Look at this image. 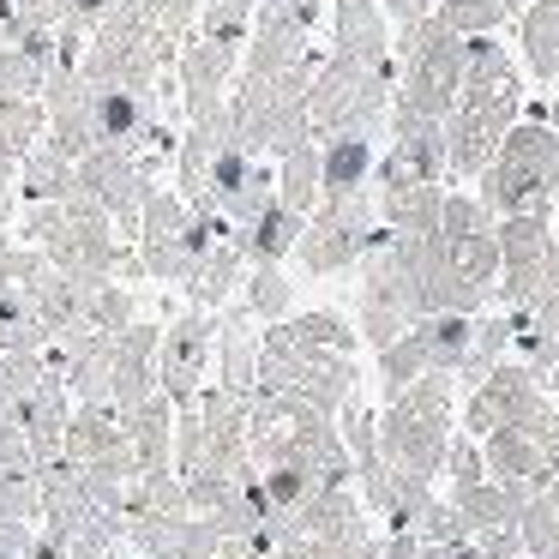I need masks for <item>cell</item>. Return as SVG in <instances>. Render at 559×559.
<instances>
[{
    "label": "cell",
    "mask_w": 559,
    "mask_h": 559,
    "mask_svg": "<svg viewBox=\"0 0 559 559\" xmlns=\"http://www.w3.org/2000/svg\"><path fill=\"white\" fill-rule=\"evenodd\" d=\"M451 415H457V379L451 373H421L403 397H391V409L379 415V457L391 469L415 475V481H433L445 469L451 451Z\"/></svg>",
    "instance_id": "1"
},
{
    "label": "cell",
    "mask_w": 559,
    "mask_h": 559,
    "mask_svg": "<svg viewBox=\"0 0 559 559\" xmlns=\"http://www.w3.org/2000/svg\"><path fill=\"white\" fill-rule=\"evenodd\" d=\"M475 193L493 205V217H554L559 205V127L530 115L506 133L499 157L475 181Z\"/></svg>",
    "instance_id": "2"
},
{
    "label": "cell",
    "mask_w": 559,
    "mask_h": 559,
    "mask_svg": "<svg viewBox=\"0 0 559 559\" xmlns=\"http://www.w3.org/2000/svg\"><path fill=\"white\" fill-rule=\"evenodd\" d=\"M391 103H397V61L391 67H355V61H325L313 67V133L319 139H337V133H391Z\"/></svg>",
    "instance_id": "3"
},
{
    "label": "cell",
    "mask_w": 559,
    "mask_h": 559,
    "mask_svg": "<svg viewBox=\"0 0 559 559\" xmlns=\"http://www.w3.org/2000/svg\"><path fill=\"white\" fill-rule=\"evenodd\" d=\"M373 235H379V193L373 187L343 193V199H319V211L301 229L295 259H301V271H313V277H337V271L361 265Z\"/></svg>",
    "instance_id": "4"
},
{
    "label": "cell",
    "mask_w": 559,
    "mask_h": 559,
    "mask_svg": "<svg viewBox=\"0 0 559 559\" xmlns=\"http://www.w3.org/2000/svg\"><path fill=\"white\" fill-rule=\"evenodd\" d=\"M547 409H554V391H547L523 361H499L493 373L469 391V403H463V433L487 439L493 427H530V433H542Z\"/></svg>",
    "instance_id": "5"
},
{
    "label": "cell",
    "mask_w": 559,
    "mask_h": 559,
    "mask_svg": "<svg viewBox=\"0 0 559 559\" xmlns=\"http://www.w3.org/2000/svg\"><path fill=\"white\" fill-rule=\"evenodd\" d=\"M559 271L554 217H499V307L523 313Z\"/></svg>",
    "instance_id": "6"
},
{
    "label": "cell",
    "mask_w": 559,
    "mask_h": 559,
    "mask_svg": "<svg viewBox=\"0 0 559 559\" xmlns=\"http://www.w3.org/2000/svg\"><path fill=\"white\" fill-rule=\"evenodd\" d=\"M79 193L97 199L115 217V235L121 241H139V223H145V199H151V169L145 157L121 145H97L91 157H79Z\"/></svg>",
    "instance_id": "7"
},
{
    "label": "cell",
    "mask_w": 559,
    "mask_h": 559,
    "mask_svg": "<svg viewBox=\"0 0 559 559\" xmlns=\"http://www.w3.org/2000/svg\"><path fill=\"white\" fill-rule=\"evenodd\" d=\"M211 355H217V313L211 307H187L163 325V349H157V385L175 409L199 403L211 373Z\"/></svg>",
    "instance_id": "8"
},
{
    "label": "cell",
    "mask_w": 559,
    "mask_h": 559,
    "mask_svg": "<svg viewBox=\"0 0 559 559\" xmlns=\"http://www.w3.org/2000/svg\"><path fill=\"white\" fill-rule=\"evenodd\" d=\"M523 121V97H493V103H457L445 115V145H451V181H481L487 163L499 157L506 133Z\"/></svg>",
    "instance_id": "9"
},
{
    "label": "cell",
    "mask_w": 559,
    "mask_h": 559,
    "mask_svg": "<svg viewBox=\"0 0 559 559\" xmlns=\"http://www.w3.org/2000/svg\"><path fill=\"white\" fill-rule=\"evenodd\" d=\"M187 223H193V205H187L175 187H151V199H145V223H139V253H145V271L157 283H175L181 289L187 277H193V265H199V253H193V241H187Z\"/></svg>",
    "instance_id": "10"
},
{
    "label": "cell",
    "mask_w": 559,
    "mask_h": 559,
    "mask_svg": "<svg viewBox=\"0 0 559 559\" xmlns=\"http://www.w3.org/2000/svg\"><path fill=\"white\" fill-rule=\"evenodd\" d=\"M379 193V223L397 235H439V211H445V181H421L397 157H379L373 169Z\"/></svg>",
    "instance_id": "11"
},
{
    "label": "cell",
    "mask_w": 559,
    "mask_h": 559,
    "mask_svg": "<svg viewBox=\"0 0 559 559\" xmlns=\"http://www.w3.org/2000/svg\"><path fill=\"white\" fill-rule=\"evenodd\" d=\"M235 73H241V55L193 31V37L181 43V55H175V85H181L187 121H199V115H217L223 103H229V91H235Z\"/></svg>",
    "instance_id": "12"
},
{
    "label": "cell",
    "mask_w": 559,
    "mask_h": 559,
    "mask_svg": "<svg viewBox=\"0 0 559 559\" xmlns=\"http://www.w3.org/2000/svg\"><path fill=\"white\" fill-rule=\"evenodd\" d=\"M355 67H391V13L379 0H331V49Z\"/></svg>",
    "instance_id": "13"
},
{
    "label": "cell",
    "mask_w": 559,
    "mask_h": 559,
    "mask_svg": "<svg viewBox=\"0 0 559 559\" xmlns=\"http://www.w3.org/2000/svg\"><path fill=\"white\" fill-rule=\"evenodd\" d=\"M235 145V121H229V103H223L217 115H199V121H187L181 145H175V193L193 205V199H205L211 187V169H217V157Z\"/></svg>",
    "instance_id": "14"
},
{
    "label": "cell",
    "mask_w": 559,
    "mask_h": 559,
    "mask_svg": "<svg viewBox=\"0 0 559 559\" xmlns=\"http://www.w3.org/2000/svg\"><path fill=\"white\" fill-rule=\"evenodd\" d=\"M157 349H163V325H145V319H133V325L115 337V373H109V403L115 409H133V403L157 397Z\"/></svg>",
    "instance_id": "15"
},
{
    "label": "cell",
    "mask_w": 559,
    "mask_h": 559,
    "mask_svg": "<svg viewBox=\"0 0 559 559\" xmlns=\"http://www.w3.org/2000/svg\"><path fill=\"white\" fill-rule=\"evenodd\" d=\"M409 175L421 181H451V145H445V121L433 115H415V109H391V151Z\"/></svg>",
    "instance_id": "16"
},
{
    "label": "cell",
    "mask_w": 559,
    "mask_h": 559,
    "mask_svg": "<svg viewBox=\"0 0 559 559\" xmlns=\"http://www.w3.org/2000/svg\"><path fill=\"white\" fill-rule=\"evenodd\" d=\"M259 343H265V331H253V313H247V307L217 313V385L253 397L259 391Z\"/></svg>",
    "instance_id": "17"
},
{
    "label": "cell",
    "mask_w": 559,
    "mask_h": 559,
    "mask_svg": "<svg viewBox=\"0 0 559 559\" xmlns=\"http://www.w3.org/2000/svg\"><path fill=\"white\" fill-rule=\"evenodd\" d=\"M373 169H379V151H373L367 133L319 139V187H325V199H343V193L373 187Z\"/></svg>",
    "instance_id": "18"
},
{
    "label": "cell",
    "mask_w": 559,
    "mask_h": 559,
    "mask_svg": "<svg viewBox=\"0 0 559 559\" xmlns=\"http://www.w3.org/2000/svg\"><path fill=\"white\" fill-rule=\"evenodd\" d=\"M241 277H247V247H241V229H235L229 241H217L205 259H199V271L181 283V295H187V307H211V313H223V301L241 289Z\"/></svg>",
    "instance_id": "19"
},
{
    "label": "cell",
    "mask_w": 559,
    "mask_h": 559,
    "mask_svg": "<svg viewBox=\"0 0 559 559\" xmlns=\"http://www.w3.org/2000/svg\"><path fill=\"white\" fill-rule=\"evenodd\" d=\"M493 97H523V79H518L511 49L499 37H469V55H463V97L457 103H493Z\"/></svg>",
    "instance_id": "20"
},
{
    "label": "cell",
    "mask_w": 559,
    "mask_h": 559,
    "mask_svg": "<svg viewBox=\"0 0 559 559\" xmlns=\"http://www.w3.org/2000/svg\"><path fill=\"white\" fill-rule=\"evenodd\" d=\"M481 451H487V475L493 481H535L542 487L547 475V445H542V433H530V427H493V433L481 439Z\"/></svg>",
    "instance_id": "21"
},
{
    "label": "cell",
    "mask_w": 559,
    "mask_h": 559,
    "mask_svg": "<svg viewBox=\"0 0 559 559\" xmlns=\"http://www.w3.org/2000/svg\"><path fill=\"white\" fill-rule=\"evenodd\" d=\"M121 421H127V439H133L139 469H169L175 463V403L157 391V397L121 409Z\"/></svg>",
    "instance_id": "22"
},
{
    "label": "cell",
    "mask_w": 559,
    "mask_h": 559,
    "mask_svg": "<svg viewBox=\"0 0 559 559\" xmlns=\"http://www.w3.org/2000/svg\"><path fill=\"white\" fill-rule=\"evenodd\" d=\"M127 445V421L115 403H73V421H67V457L73 463H97L109 451Z\"/></svg>",
    "instance_id": "23"
},
{
    "label": "cell",
    "mask_w": 559,
    "mask_h": 559,
    "mask_svg": "<svg viewBox=\"0 0 559 559\" xmlns=\"http://www.w3.org/2000/svg\"><path fill=\"white\" fill-rule=\"evenodd\" d=\"M301 229H307V217L301 211H289L277 199V205H265L253 223L241 229V247H247V265H283V259L301 247Z\"/></svg>",
    "instance_id": "24"
},
{
    "label": "cell",
    "mask_w": 559,
    "mask_h": 559,
    "mask_svg": "<svg viewBox=\"0 0 559 559\" xmlns=\"http://www.w3.org/2000/svg\"><path fill=\"white\" fill-rule=\"evenodd\" d=\"M518 49H523V67H530L542 85L559 79V0H535L518 13Z\"/></svg>",
    "instance_id": "25"
},
{
    "label": "cell",
    "mask_w": 559,
    "mask_h": 559,
    "mask_svg": "<svg viewBox=\"0 0 559 559\" xmlns=\"http://www.w3.org/2000/svg\"><path fill=\"white\" fill-rule=\"evenodd\" d=\"M79 193V163L61 157L55 145H31L19 163V199L43 205V199H73Z\"/></svg>",
    "instance_id": "26"
},
{
    "label": "cell",
    "mask_w": 559,
    "mask_h": 559,
    "mask_svg": "<svg viewBox=\"0 0 559 559\" xmlns=\"http://www.w3.org/2000/svg\"><path fill=\"white\" fill-rule=\"evenodd\" d=\"M415 337H421V355L433 373L457 379L463 355H469V337H475V313H421L415 319Z\"/></svg>",
    "instance_id": "27"
},
{
    "label": "cell",
    "mask_w": 559,
    "mask_h": 559,
    "mask_svg": "<svg viewBox=\"0 0 559 559\" xmlns=\"http://www.w3.org/2000/svg\"><path fill=\"white\" fill-rule=\"evenodd\" d=\"M511 343H518V319L511 313H475V337H469V355H463V367H457V385L475 391L499 361H506Z\"/></svg>",
    "instance_id": "28"
},
{
    "label": "cell",
    "mask_w": 559,
    "mask_h": 559,
    "mask_svg": "<svg viewBox=\"0 0 559 559\" xmlns=\"http://www.w3.org/2000/svg\"><path fill=\"white\" fill-rule=\"evenodd\" d=\"M277 199L289 211H301V217L319 211V199H325V187H319V139H307L289 157H277Z\"/></svg>",
    "instance_id": "29"
},
{
    "label": "cell",
    "mask_w": 559,
    "mask_h": 559,
    "mask_svg": "<svg viewBox=\"0 0 559 559\" xmlns=\"http://www.w3.org/2000/svg\"><path fill=\"white\" fill-rule=\"evenodd\" d=\"M241 307L259 319V325H277V319H289L295 283L283 277V265H247V277H241Z\"/></svg>",
    "instance_id": "30"
},
{
    "label": "cell",
    "mask_w": 559,
    "mask_h": 559,
    "mask_svg": "<svg viewBox=\"0 0 559 559\" xmlns=\"http://www.w3.org/2000/svg\"><path fill=\"white\" fill-rule=\"evenodd\" d=\"M253 19H259V0H205V7H199V37H211V43H223V49L247 55Z\"/></svg>",
    "instance_id": "31"
},
{
    "label": "cell",
    "mask_w": 559,
    "mask_h": 559,
    "mask_svg": "<svg viewBox=\"0 0 559 559\" xmlns=\"http://www.w3.org/2000/svg\"><path fill=\"white\" fill-rule=\"evenodd\" d=\"M421 373H433V367H427L421 337H415V325H409L397 343H385V349H379V391H385V403L403 397V391H409Z\"/></svg>",
    "instance_id": "32"
},
{
    "label": "cell",
    "mask_w": 559,
    "mask_h": 559,
    "mask_svg": "<svg viewBox=\"0 0 559 559\" xmlns=\"http://www.w3.org/2000/svg\"><path fill=\"white\" fill-rule=\"evenodd\" d=\"M283 325L301 343H313V349H337V355H355V343H361V331H349V319L331 313V307H319V313H289Z\"/></svg>",
    "instance_id": "33"
},
{
    "label": "cell",
    "mask_w": 559,
    "mask_h": 559,
    "mask_svg": "<svg viewBox=\"0 0 559 559\" xmlns=\"http://www.w3.org/2000/svg\"><path fill=\"white\" fill-rule=\"evenodd\" d=\"M85 325L121 337V331L133 325V289H127L121 277H97V289H91V301H85Z\"/></svg>",
    "instance_id": "34"
},
{
    "label": "cell",
    "mask_w": 559,
    "mask_h": 559,
    "mask_svg": "<svg viewBox=\"0 0 559 559\" xmlns=\"http://www.w3.org/2000/svg\"><path fill=\"white\" fill-rule=\"evenodd\" d=\"M433 13L445 19L451 31H463V37H493L511 19V0H439Z\"/></svg>",
    "instance_id": "35"
},
{
    "label": "cell",
    "mask_w": 559,
    "mask_h": 559,
    "mask_svg": "<svg viewBox=\"0 0 559 559\" xmlns=\"http://www.w3.org/2000/svg\"><path fill=\"white\" fill-rule=\"evenodd\" d=\"M43 79H49V67L31 61L13 43H0V97H43Z\"/></svg>",
    "instance_id": "36"
},
{
    "label": "cell",
    "mask_w": 559,
    "mask_h": 559,
    "mask_svg": "<svg viewBox=\"0 0 559 559\" xmlns=\"http://www.w3.org/2000/svg\"><path fill=\"white\" fill-rule=\"evenodd\" d=\"M0 523H43L37 475H0Z\"/></svg>",
    "instance_id": "37"
},
{
    "label": "cell",
    "mask_w": 559,
    "mask_h": 559,
    "mask_svg": "<svg viewBox=\"0 0 559 559\" xmlns=\"http://www.w3.org/2000/svg\"><path fill=\"white\" fill-rule=\"evenodd\" d=\"M445 475H451V493L457 487H475V481H487V451H481V439H451V451H445Z\"/></svg>",
    "instance_id": "38"
},
{
    "label": "cell",
    "mask_w": 559,
    "mask_h": 559,
    "mask_svg": "<svg viewBox=\"0 0 559 559\" xmlns=\"http://www.w3.org/2000/svg\"><path fill=\"white\" fill-rule=\"evenodd\" d=\"M121 7H127V0H61V25L67 31H85V37H91V31H103L115 13H121Z\"/></svg>",
    "instance_id": "39"
},
{
    "label": "cell",
    "mask_w": 559,
    "mask_h": 559,
    "mask_svg": "<svg viewBox=\"0 0 559 559\" xmlns=\"http://www.w3.org/2000/svg\"><path fill=\"white\" fill-rule=\"evenodd\" d=\"M25 559H73V542H67L61 530H49V523H43L37 530V542H31V554Z\"/></svg>",
    "instance_id": "40"
},
{
    "label": "cell",
    "mask_w": 559,
    "mask_h": 559,
    "mask_svg": "<svg viewBox=\"0 0 559 559\" xmlns=\"http://www.w3.org/2000/svg\"><path fill=\"white\" fill-rule=\"evenodd\" d=\"M379 7L391 13V25H415V19H427V13H433L439 0H379Z\"/></svg>",
    "instance_id": "41"
},
{
    "label": "cell",
    "mask_w": 559,
    "mask_h": 559,
    "mask_svg": "<svg viewBox=\"0 0 559 559\" xmlns=\"http://www.w3.org/2000/svg\"><path fill=\"white\" fill-rule=\"evenodd\" d=\"M542 445H547V469L559 475V397H554V409H547V421H542Z\"/></svg>",
    "instance_id": "42"
},
{
    "label": "cell",
    "mask_w": 559,
    "mask_h": 559,
    "mask_svg": "<svg viewBox=\"0 0 559 559\" xmlns=\"http://www.w3.org/2000/svg\"><path fill=\"white\" fill-rule=\"evenodd\" d=\"M19 163H25L19 151L0 145V193H19Z\"/></svg>",
    "instance_id": "43"
},
{
    "label": "cell",
    "mask_w": 559,
    "mask_h": 559,
    "mask_svg": "<svg viewBox=\"0 0 559 559\" xmlns=\"http://www.w3.org/2000/svg\"><path fill=\"white\" fill-rule=\"evenodd\" d=\"M19 397H13V385H7V373H0V421H19Z\"/></svg>",
    "instance_id": "44"
},
{
    "label": "cell",
    "mask_w": 559,
    "mask_h": 559,
    "mask_svg": "<svg viewBox=\"0 0 559 559\" xmlns=\"http://www.w3.org/2000/svg\"><path fill=\"white\" fill-rule=\"evenodd\" d=\"M445 559H487V554H481V542H475V535H469V542L445 547Z\"/></svg>",
    "instance_id": "45"
},
{
    "label": "cell",
    "mask_w": 559,
    "mask_h": 559,
    "mask_svg": "<svg viewBox=\"0 0 559 559\" xmlns=\"http://www.w3.org/2000/svg\"><path fill=\"white\" fill-rule=\"evenodd\" d=\"M7 247H19V241H13V229H7V223H0V253H7Z\"/></svg>",
    "instance_id": "46"
},
{
    "label": "cell",
    "mask_w": 559,
    "mask_h": 559,
    "mask_svg": "<svg viewBox=\"0 0 559 559\" xmlns=\"http://www.w3.org/2000/svg\"><path fill=\"white\" fill-rule=\"evenodd\" d=\"M523 7H535V0H511V19H518V13H523Z\"/></svg>",
    "instance_id": "47"
},
{
    "label": "cell",
    "mask_w": 559,
    "mask_h": 559,
    "mask_svg": "<svg viewBox=\"0 0 559 559\" xmlns=\"http://www.w3.org/2000/svg\"><path fill=\"white\" fill-rule=\"evenodd\" d=\"M325 7H331V0H325Z\"/></svg>",
    "instance_id": "48"
}]
</instances>
